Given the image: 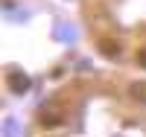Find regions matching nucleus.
Masks as SVG:
<instances>
[{"label":"nucleus","instance_id":"nucleus-1","mask_svg":"<svg viewBox=\"0 0 146 137\" xmlns=\"http://www.w3.org/2000/svg\"><path fill=\"white\" fill-rule=\"evenodd\" d=\"M6 85H9V91H12V93H27V91L32 88V79L27 76V73L12 70L9 76H6Z\"/></svg>","mask_w":146,"mask_h":137},{"label":"nucleus","instance_id":"nucleus-2","mask_svg":"<svg viewBox=\"0 0 146 137\" xmlns=\"http://www.w3.org/2000/svg\"><path fill=\"white\" fill-rule=\"evenodd\" d=\"M100 53H102L105 58H120V44L111 41V38H102V41H100Z\"/></svg>","mask_w":146,"mask_h":137},{"label":"nucleus","instance_id":"nucleus-3","mask_svg":"<svg viewBox=\"0 0 146 137\" xmlns=\"http://www.w3.org/2000/svg\"><path fill=\"white\" fill-rule=\"evenodd\" d=\"M131 96L140 99V102H146V82H135L131 85Z\"/></svg>","mask_w":146,"mask_h":137},{"label":"nucleus","instance_id":"nucleus-4","mask_svg":"<svg viewBox=\"0 0 146 137\" xmlns=\"http://www.w3.org/2000/svg\"><path fill=\"white\" fill-rule=\"evenodd\" d=\"M41 126H44V128L58 126V117H56V114H44V117H41Z\"/></svg>","mask_w":146,"mask_h":137},{"label":"nucleus","instance_id":"nucleus-5","mask_svg":"<svg viewBox=\"0 0 146 137\" xmlns=\"http://www.w3.org/2000/svg\"><path fill=\"white\" fill-rule=\"evenodd\" d=\"M137 64L146 67V50H137Z\"/></svg>","mask_w":146,"mask_h":137}]
</instances>
